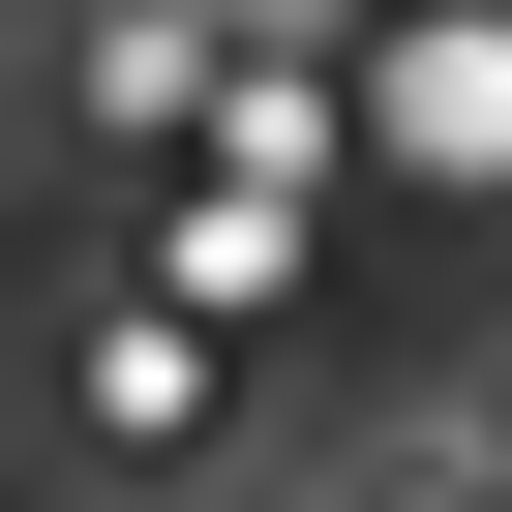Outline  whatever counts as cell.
I'll return each instance as SVG.
<instances>
[{"label": "cell", "mask_w": 512, "mask_h": 512, "mask_svg": "<svg viewBox=\"0 0 512 512\" xmlns=\"http://www.w3.org/2000/svg\"><path fill=\"white\" fill-rule=\"evenodd\" d=\"M392 181H512V0L392 31Z\"/></svg>", "instance_id": "cell-1"}]
</instances>
